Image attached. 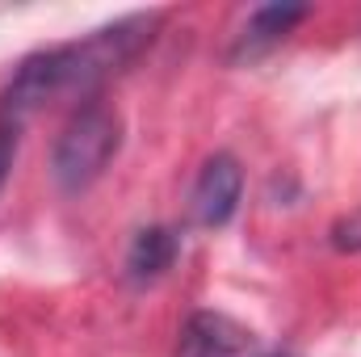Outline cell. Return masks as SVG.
<instances>
[{
  "mask_svg": "<svg viewBox=\"0 0 361 357\" xmlns=\"http://www.w3.org/2000/svg\"><path fill=\"white\" fill-rule=\"evenodd\" d=\"M173 257H177V236L164 231V227H152V231H139L135 236L126 269H130L135 282H152V277H160L164 269L173 265Z\"/></svg>",
  "mask_w": 361,
  "mask_h": 357,
  "instance_id": "4",
  "label": "cell"
},
{
  "mask_svg": "<svg viewBox=\"0 0 361 357\" xmlns=\"http://www.w3.org/2000/svg\"><path fill=\"white\" fill-rule=\"evenodd\" d=\"M13 152H17V126L0 122V189H4L8 169H13Z\"/></svg>",
  "mask_w": 361,
  "mask_h": 357,
  "instance_id": "6",
  "label": "cell"
},
{
  "mask_svg": "<svg viewBox=\"0 0 361 357\" xmlns=\"http://www.w3.org/2000/svg\"><path fill=\"white\" fill-rule=\"evenodd\" d=\"M118 143H122V126H118V114L101 101H89L72 114V122L63 126L59 143H55V160H51V173L55 181L68 189V193H80L89 189L92 181L105 173V164L118 156Z\"/></svg>",
  "mask_w": 361,
  "mask_h": 357,
  "instance_id": "2",
  "label": "cell"
},
{
  "mask_svg": "<svg viewBox=\"0 0 361 357\" xmlns=\"http://www.w3.org/2000/svg\"><path fill=\"white\" fill-rule=\"evenodd\" d=\"M240 193H244V173L235 164V156H214L206 160L202 177L193 185V219L202 227H223L235 206H240Z\"/></svg>",
  "mask_w": 361,
  "mask_h": 357,
  "instance_id": "3",
  "label": "cell"
},
{
  "mask_svg": "<svg viewBox=\"0 0 361 357\" xmlns=\"http://www.w3.org/2000/svg\"><path fill=\"white\" fill-rule=\"evenodd\" d=\"M152 25H156V17H130V21H118L109 30H97L85 42L30 55L17 68V76L4 89V97H0V122L21 126L42 101H51L59 92L92 89L97 80H105L109 72H118L152 38Z\"/></svg>",
  "mask_w": 361,
  "mask_h": 357,
  "instance_id": "1",
  "label": "cell"
},
{
  "mask_svg": "<svg viewBox=\"0 0 361 357\" xmlns=\"http://www.w3.org/2000/svg\"><path fill=\"white\" fill-rule=\"evenodd\" d=\"M307 17L302 4H269V8H257L248 30H244V51H257V47H269L277 38L290 34V25H298Z\"/></svg>",
  "mask_w": 361,
  "mask_h": 357,
  "instance_id": "5",
  "label": "cell"
}]
</instances>
